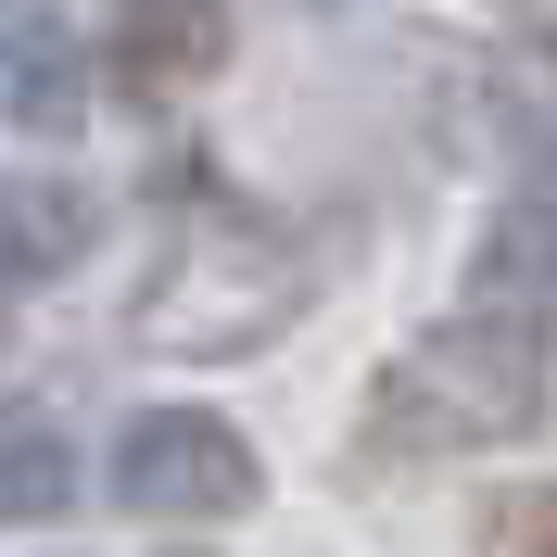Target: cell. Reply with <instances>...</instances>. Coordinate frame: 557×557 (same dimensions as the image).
I'll return each instance as SVG.
<instances>
[{"label":"cell","instance_id":"5b68a950","mask_svg":"<svg viewBox=\"0 0 557 557\" xmlns=\"http://www.w3.org/2000/svg\"><path fill=\"white\" fill-rule=\"evenodd\" d=\"M64 494H76V444L38 406H0V532H13V520H51Z\"/></svg>","mask_w":557,"mask_h":557},{"label":"cell","instance_id":"277c9868","mask_svg":"<svg viewBox=\"0 0 557 557\" xmlns=\"http://www.w3.org/2000/svg\"><path fill=\"white\" fill-rule=\"evenodd\" d=\"M89 228H102V215H89V190H64V177H13V190H0V267H13V278L76 267Z\"/></svg>","mask_w":557,"mask_h":557},{"label":"cell","instance_id":"6da1fadb","mask_svg":"<svg viewBox=\"0 0 557 557\" xmlns=\"http://www.w3.org/2000/svg\"><path fill=\"white\" fill-rule=\"evenodd\" d=\"M532 406H545V317L469 305V317H444L431 343H406L381 368L368 431H381L393 456H469V444L532 431Z\"/></svg>","mask_w":557,"mask_h":557},{"label":"cell","instance_id":"3957f363","mask_svg":"<svg viewBox=\"0 0 557 557\" xmlns=\"http://www.w3.org/2000/svg\"><path fill=\"white\" fill-rule=\"evenodd\" d=\"M228 64V0H114V89L177 102Z\"/></svg>","mask_w":557,"mask_h":557},{"label":"cell","instance_id":"7a4b0ae2","mask_svg":"<svg viewBox=\"0 0 557 557\" xmlns=\"http://www.w3.org/2000/svg\"><path fill=\"white\" fill-rule=\"evenodd\" d=\"M114 494H127L139 520H228L267 494V456L203 406H139L114 431Z\"/></svg>","mask_w":557,"mask_h":557},{"label":"cell","instance_id":"ba28073f","mask_svg":"<svg viewBox=\"0 0 557 557\" xmlns=\"http://www.w3.org/2000/svg\"><path fill=\"white\" fill-rule=\"evenodd\" d=\"M482 557H557V482H520L482 507Z\"/></svg>","mask_w":557,"mask_h":557},{"label":"cell","instance_id":"52a82bcc","mask_svg":"<svg viewBox=\"0 0 557 557\" xmlns=\"http://www.w3.org/2000/svg\"><path fill=\"white\" fill-rule=\"evenodd\" d=\"M520 267H532V305H545V292H557V203H507V215H494V242H482V267H469V292L520 317Z\"/></svg>","mask_w":557,"mask_h":557},{"label":"cell","instance_id":"8992f818","mask_svg":"<svg viewBox=\"0 0 557 557\" xmlns=\"http://www.w3.org/2000/svg\"><path fill=\"white\" fill-rule=\"evenodd\" d=\"M0 102L26 114V127L64 139L76 114H89V89H76V51H64L51 26H0Z\"/></svg>","mask_w":557,"mask_h":557}]
</instances>
